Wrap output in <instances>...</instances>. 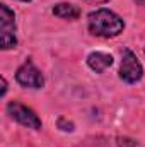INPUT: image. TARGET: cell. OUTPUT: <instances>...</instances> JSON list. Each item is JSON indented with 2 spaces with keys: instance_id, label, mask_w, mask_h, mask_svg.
<instances>
[{
  "instance_id": "1",
  "label": "cell",
  "mask_w": 145,
  "mask_h": 147,
  "mask_svg": "<svg viewBox=\"0 0 145 147\" xmlns=\"http://www.w3.org/2000/svg\"><path fill=\"white\" fill-rule=\"evenodd\" d=\"M89 31L94 36L101 38H114L125 29V22L119 16L108 9H97L87 16Z\"/></svg>"
},
{
  "instance_id": "2",
  "label": "cell",
  "mask_w": 145,
  "mask_h": 147,
  "mask_svg": "<svg viewBox=\"0 0 145 147\" xmlns=\"http://www.w3.org/2000/svg\"><path fill=\"white\" fill-rule=\"evenodd\" d=\"M0 43L3 50H10L17 45L15 16L5 3L0 5Z\"/></svg>"
},
{
  "instance_id": "3",
  "label": "cell",
  "mask_w": 145,
  "mask_h": 147,
  "mask_svg": "<svg viewBox=\"0 0 145 147\" xmlns=\"http://www.w3.org/2000/svg\"><path fill=\"white\" fill-rule=\"evenodd\" d=\"M144 75V69L142 63L138 62L137 55L132 50H123L121 53V67H119V77L121 80L128 82V84H135L142 79Z\"/></svg>"
},
{
  "instance_id": "4",
  "label": "cell",
  "mask_w": 145,
  "mask_h": 147,
  "mask_svg": "<svg viewBox=\"0 0 145 147\" xmlns=\"http://www.w3.org/2000/svg\"><path fill=\"white\" fill-rule=\"evenodd\" d=\"M7 113L10 115V118H14L17 123L28 127V128H33V130H39L41 128V120L34 111L28 106H24L22 103L19 101H10L7 105Z\"/></svg>"
},
{
  "instance_id": "5",
  "label": "cell",
  "mask_w": 145,
  "mask_h": 147,
  "mask_svg": "<svg viewBox=\"0 0 145 147\" xmlns=\"http://www.w3.org/2000/svg\"><path fill=\"white\" fill-rule=\"evenodd\" d=\"M15 80L22 86V87H31V89H41L44 86V77L43 74L34 67V63L31 60L24 62L17 72H15Z\"/></svg>"
},
{
  "instance_id": "6",
  "label": "cell",
  "mask_w": 145,
  "mask_h": 147,
  "mask_svg": "<svg viewBox=\"0 0 145 147\" xmlns=\"http://www.w3.org/2000/svg\"><path fill=\"white\" fill-rule=\"evenodd\" d=\"M87 65L94 72L101 74V72H104L108 67L113 65V57L109 53H104V51H92L87 57Z\"/></svg>"
},
{
  "instance_id": "7",
  "label": "cell",
  "mask_w": 145,
  "mask_h": 147,
  "mask_svg": "<svg viewBox=\"0 0 145 147\" xmlns=\"http://www.w3.org/2000/svg\"><path fill=\"white\" fill-rule=\"evenodd\" d=\"M53 14H55L56 17L73 21V19H79V16H80V9L75 7V5H72V3L62 2V3H56V5L53 7Z\"/></svg>"
},
{
  "instance_id": "8",
  "label": "cell",
  "mask_w": 145,
  "mask_h": 147,
  "mask_svg": "<svg viewBox=\"0 0 145 147\" xmlns=\"http://www.w3.org/2000/svg\"><path fill=\"white\" fill-rule=\"evenodd\" d=\"M58 127H60L62 130H65V132H72V130H73V125L70 123V121L67 123V120H65V118H60V120H58Z\"/></svg>"
},
{
  "instance_id": "9",
  "label": "cell",
  "mask_w": 145,
  "mask_h": 147,
  "mask_svg": "<svg viewBox=\"0 0 145 147\" xmlns=\"http://www.w3.org/2000/svg\"><path fill=\"white\" fill-rule=\"evenodd\" d=\"M2 86H3L2 87V96H5V92H7V80L3 77H2Z\"/></svg>"
},
{
  "instance_id": "10",
  "label": "cell",
  "mask_w": 145,
  "mask_h": 147,
  "mask_svg": "<svg viewBox=\"0 0 145 147\" xmlns=\"http://www.w3.org/2000/svg\"><path fill=\"white\" fill-rule=\"evenodd\" d=\"M87 2H91V3H104L108 0H87Z\"/></svg>"
},
{
  "instance_id": "11",
  "label": "cell",
  "mask_w": 145,
  "mask_h": 147,
  "mask_svg": "<svg viewBox=\"0 0 145 147\" xmlns=\"http://www.w3.org/2000/svg\"><path fill=\"white\" fill-rule=\"evenodd\" d=\"M21 2H31V0H21Z\"/></svg>"
}]
</instances>
